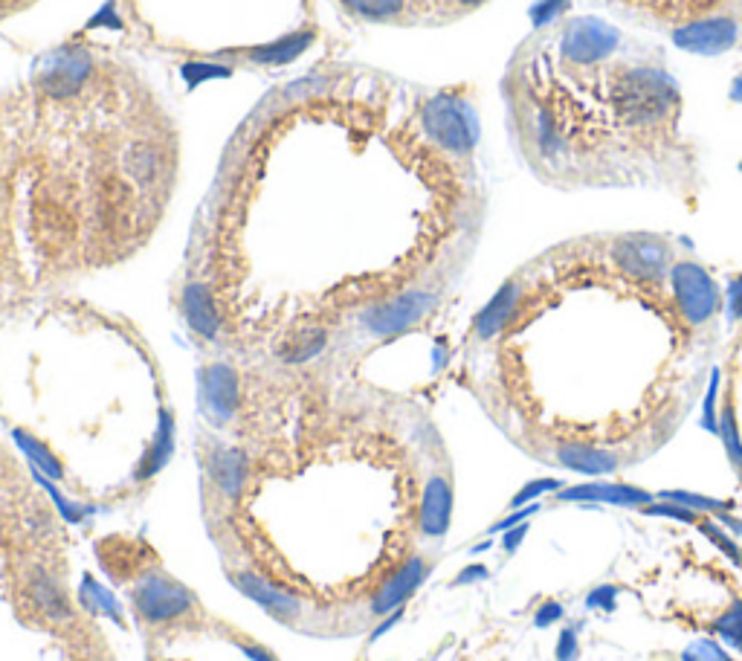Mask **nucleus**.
<instances>
[{
  "label": "nucleus",
  "mask_w": 742,
  "mask_h": 661,
  "mask_svg": "<svg viewBox=\"0 0 742 661\" xmlns=\"http://www.w3.org/2000/svg\"><path fill=\"white\" fill-rule=\"evenodd\" d=\"M36 482H38V485H41V487H44L47 493H50L52 505L59 507L61 520L70 522V525H79V522H85V516L90 514V507H81L79 502H70V500H67L65 493H61L59 487H56V482H52V479H47L44 473H38V471H36Z\"/></svg>",
  "instance_id": "21"
},
{
  "label": "nucleus",
  "mask_w": 742,
  "mask_h": 661,
  "mask_svg": "<svg viewBox=\"0 0 742 661\" xmlns=\"http://www.w3.org/2000/svg\"><path fill=\"white\" fill-rule=\"evenodd\" d=\"M699 531H702V534H705L708 540H711V543L722 551V554H728V558H731V563L742 566V551L736 549L734 540H731V536H728L725 531H722L720 525H716V522L702 520V522H699Z\"/></svg>",
  "instance_id": "25"
},
{
  "label": "nucleus",
  "mask_w": 742,
  "mask_h": 661,
  "mask_svg": "<svg viewBox=\"0 0 742 661\" xmlns=\"http://www.w3.org/2000/svg\"><path fill=\"white\" fill-rule=\"evenodd\" d=\"M588 610H603V612H615L617 606V589L610 586V583H603V586H595L588 592L586 598Z\"/></svg>",
  "instance_id": "27"
},
{
  "label": "nucleus",
  "mask_w": 742,
  "mask_h": 661,
  "mask_svg": "<svg viewBox=\"0 0 742 661\" xmlns=\"http://www.w3.org/2000/svg\"><path fill=\"white\" fill-rule=\"evenodd\" d=\"M487 339L496 397L548 444L667 430L696 389L728 290L687 241L597 233L560 244L502 285Z\"/></svg>",
  "instance_id": "1"
},
{
  "label": "nucleus",
  "mask_w": 742,
  "mask_h": 661,
  "mask_svg": "<svg viewBox=\"0 0 742 661\" xmlns=\"http://www.w3.org/2000/svg\"><path fill=\"white\" fill-rule=\"evenodd\" d=\"M644 514L647 516H667V520H679V522H693V525H699V514L696 511H691V507L684 505H676V502H653V505L644 507Z\"/></svg>",
  "instance_id": "26"
},
{
  "label": "nucleus",
  "mask_w": 742,
  "mask_h": 661,
  "mask_svg": "<svg viewBox=\"0 0 742 661\" xmlns=\"http://www.w3.org/2000/svg\"><path fill=\"white\" fill-rule=\"evenodd\" d=\"M525 534H528V522H522L516 529L505 531V536H502V549H505L507 554H514V551L520 549L522 540H525Z\"/></svg>",
  "instance_id": "33"
},
{
  "label": "nucleus",
  "mask_w": 742,
  "mask_h": 661,
  "mask_svg": "<svg viewBox=\"0 0 742 661\" xmlns=\"http://www.w3.org/2000/svg\"><path fill=\"white\" fill-rule=\"evenodd\" d=\"M537 511H540V505H537V502H534V505L516 507L514 514H511V516H505V520H502V522H496V525H493V529H491V534H499V531H502V534H505V531L516 529V525H522V522H525V520H531V516L537 514Z\"/></svg>",
  "instance_id": "29"
},
{
  "label": "nucleus",
  "mask_w": 742,
  "mask_h": 661,
  "mask_svg": "<svg viewBox=\"0 0 742 661\" xmlns=\"http://www.w3.org/2000/svg\"><path fill=\"white\" fill-rule=\"evenodd\" d=\"M233 583L241 589L244 595L256 601L261 610L270 612L273 618H279V621H296L301 615V603L294 592H285L276 583H270L267 578L256 572H238L233 574Z\"/></svg>",
  "instance_id": "7"
},
{
  "label": "nucleus",
  "mask_w": 742,
  "mask_h": 661,
  "mask_svg": "<svg viewBox=\"0 0 742 661\" xmlns=\"http://www.w3.org/2000/svg\"><path fill=\"white\" fill-rule=\"evenodd\" d=\"M435 305H438V290L412 287V290H404V294L375 305L366 314V325L380 337H392V334H400V331L418 325Z\"/></svg>",
  "instance_id": "5"
},
{
  "label": "nucleus",
  "mask_w": 742,
  "mask_h": 661,
  "mask_svg": "<svg viewBox=\"0 0 742 661\" xmlns=\"http://www.w3.org/2000/svg\"><path fill=\"white\" fill-rule=\"evenodd\" d=\"M713 632L725 641L728 647H734L742 653V601H734L713 621Z\"/></svg>",
  "instance_id": "22"
},
{
  "label": "nucleus",
  "mask_w": 742,
  "mask_h": 661,
  "mask_svg": "<svg viewBox=\"0 0 742 661\" xmlns=\"http://www.w3.org/2000/svg\"><path fill=\"white\" fill-rule=\"evenodd\" d=\"M236 644L250 661H279L270 653V650H267V647H261V644H250V641H236Z\"/></svg>",
  "instance_id": "32"
},
{
  "label": "nucleus",
  "mask_w": 742,
  "mask_h": 661,
  "mask_svg": "<svg viewBox=\"0 0 742 661\" xmlns=\"http://www.w3.org/2000/svg\"><path fill=\"white\" fill-rule=\"evenodd\" d=\"M352 12L372 21H392V18H404L412 12L409 0H343Z\"/></svg>",
  "instance_id": "17"
},
{
  "label": "nucleus",
  "mask_w": 742,
  "mask_h": 661,
  "mask_svg": "<svg viewBox=\"0 0 742 661\" xmlns=\"http://www.w3.org/2000/svg\"><path fill=\"white\" fill-rule=\"evenodd\" d=\"M659 500L664 502H676V505L691 507L696 514H722V511H731V502L722 500H711V496H702V493H691V491H664L659 493Z\"/></svg>",
  "instance_id": "20"
},
{
  "label": "nucleus",
  "mask_w": 742,
  "mask_h": 661,
  "mask_svg": "<svg viewBox=\"0 0 742 661\" xmlns=\"http://www.w3.org/2000/svg\"><path fill=\"white\" fill-rule=\"evenodd\" d=\"M184 314L189 319V325L198 334H204L206 339H215L218 328H221V316L215 308V299L209 294V287L204 285H189L184 290Z\"/></svg>",
  "instance_id": "15"
},
{
  "label": "nucleus",
  "mask_w": 742,
  "mask_h": 661,
  "mask_svg": "<svg viewBox=\"0 0 742 661\" xmlns=\"http://www.w3.org/2000/svg\"><path fill=\"white\" fill-rule=\"evenodd\" d=\"M27 595L32 598L36 610L50 621H70L73 618V606H70V598L65 595L61 583L41 566L27 574Z\"/></svg>",
  "instance_id": "12"
},
{
  "label": "nucleus",
  "mask_w": 742,
  "mask_h": 661,
  "mask_svg": "<svg viewBox=\"0 0 742 661\" xmlns=\"http://www.w3.org/2000/svg\"><path fill=\"white\" fill-rule=\"evenodd\" d=\"M171 456H175V418H171V412L160 410V424H157L155 441H151V447L146 450V456L140 458L137 473H133L137 482L155 479L171 462Z\"/></svg>",
  "instance_id": "14"
},
{
  "label": "nucleus",
  "mask_w": 742,
  "mask_h": 661,
  "mask_svg": "<svg viewBox=\"0 0 742 661\" xmlns=\"http://www.w3.org/2000/svg\"><path fill=\"white\" fill-rule=\"evenodd\" d=\"M560 502H601V505H624V507H647L653 505V493L641 487L621 485V482H588L574 485L557 493Z\"/></svg>",
  "instance_id": "8"
},
{
  "label": "nucleus",
  "mask_w": 742,
  "mask_h": 661,
  "mask_svg": "<svg viewBox=\"0 0 742 661\" xmlns=\"http://www.w3.org/2000/svg\"><path fill=\"white\" fill-rule=\"evenodd\" d=\"M397 621H400V610H395V612H392V615H386V621H383V624L377 627L375 632H372V641H377V639H380L383 632H389L392 627L397 624Z\"/></svg>",
  "instance_id": "34"
},
{
  "label": "nucleus",
  "mask_w": 742,
  "mask_h": 661,
  "mask_svg": "<svg viewBox=\"0 0 742 661\" xmlns=\"http://www.w3.org/2000/svg\"><path fill=\"white\" fill-rule=\"evenodd\" d=\"M557 661H577V655H581V641H577V632H574V627H566V630L560 632L557 639Z\"/></svg>",
  "instance_id": "28"
},
{
  "label": "nucleus",
  "mask_w": 742,
  "mask_h": 661,
  "mask_svg": "<svg viewBox=\"0 0 742 661\" xmlns=\"http://www.w3.org/2000/svg\"><path fill=\"white\" fill-rule=\"evenodd\" d=\"M81 598H85V603H88L90 612H102V615L113 618V621H119V615H122V606H119V601L113 598L111 589H105L102 583L96 581V578H85V586H81Z\"/></svg>",
  "instance_id": "18"
},
{
  "label": "nucleus",
  "mask_w": 742,
  "mask_h": 661,
  "mask_svg": "<svg viewBox=\"0 0 742 661\" xmlns=\"http://www.w3.org/2000/svg\"><path fill=\"white\" fill-rule=\"evenodd\" d=\"M583 7L696 56L742 52V0H581Z\"/></svg>",
  "instance_id": "3"
},
{
  "label": "nucleus",
  "mask_w": 742,
  "mask_h": 661,
  "mask_svg": "<svg viewBox=\"0 0 742 661\" xmlns=\"http://www.w3.org/2000/svg\"><path fill=\"white\" fill-rule=\"evenodd\" d=\"M16 441L23 456L30 458L32 471L44 473V476L52 479V482H61V479H65V464L59 462V456L47 447L44 441L36 438V435L30 433H23V430H16Z\"/></svg>",
  "instance_id": "16"
},
{
  "label": "nucleus",
  "mask_w": 742,
  "mask_h": 661,
  "mask_svg": "<svg viewBox=\"0 0 742 661\" xmlns=\"http://www.w3.org/2000/svg\"><path fill=\"white\" fill-rule=\"evenodd\" d=\"M427 574H429L427 560L424 558L406 560L404 566L397 569L389 581L383 583V586L375 592V598H372V612H375L377 618H383L392 615L395 610H400V606L418 592L421 583L427 581Z\"/></svg>",
  "instance_id": "6"
},
{
  "label": "nucleus",
  "mask_w": 742,
  "mask_h": 661,
  "mask_svg": "<svg viewBox=\"0 0 742 661\" xmlns=\"http://www.w3.org/2000/svg\"><path fill=\"white\" fill-rule=\"evenodd\" d=\"M720 522H725L728 529L734 531V534H742V522H740V520H734V516H728L725 511H722V514H720Z\"/></svg>",
  "instance_id": "35"
},
{
  "label": "nucleus",
  "mask_w": 742,
  "mask_h": 661,
  "mask_svg": "<svg viewBox=\"0 0 742 661\" xmlns=\"http://www.w3.org/2000/svg\"><path fill=\"white\" fill-rule=\"evenodd\" d=\"M209 476H212L215 487L236 502L244 493V482H247V456L236 447H215L209 453Z\"/></svg>",
  "instance_id": "13"
},
{
  "label": "nucleus",
  "mask_w": 742,
  "mask_h": 661,
  "mask_svg": "<svg viewBox=\"0 0 742 661\" xmlns=\"http://www.w3.org/2000/svg\"><path fill=\"white\" fill-rule=\"evenodd\" d=\"M682 661H734L716 641L696 639L682 650Z\"/></svg>",
  "instance_id": "24"
},
{
  "label": "nucleus",
  "mask_w": 742,
  "mask_h": 661,
  "mask_svg": "<svg viewBox=\"0 0 742 661\" xmlns=\"http://www.w3.org/2000/svg\"><path fill=\"white\" fill-rule=\"evenodd\" d=\"M325 346V331L323 328H305L299 331L296 337H290L285 348V361L287 363H305L310 357L323 352Z\"/></svg>",
  "instance_id": "19"
},
{
  "label": "nucleus",
  "mask_w": 742,
  "mask_h": 661,
  "mask_svg": "<svg viewBox=\"0 0 742 661\" xmlns=\"http://www.w3.org/2000/svg\"><path fill=\"white\" fill-rule=\"evenodd\" d=\"M449 520H453V487L444 476H433L421 496L418 525L427 536H444Z\"/></svg>",
  "instance_id": "11"
},
{
  "label": "nucleus",
  "mask_w": 742,
  "mask_h": 661,
  "mask_svg": "<svg viewBox=\"0 0 742 661\" xmlns=\"http://www.w3.org/2000/svg\"><path fill=\"white\" fill-rule=\"evenodd\" d=\"M522 166L560 191L650 189L684 204L705 160L667 50L595 9H560L522 38L502 76Z\"/></svg>",
  "instance_id": "2"
},
{
  "label": "nucleus",
  "mask_w": 742,
  "mask_h": 661,
  "mask_svg": "<svg viewBox=\"0 0 742 661\" xmlns=\"http://www.w3.org/2000/svg\"><path fill=\"white\" fill-rule=\"evenodd\" d=\"M566 615V610H563V603L557 601H545L543 606H540L537 612H534V627H540V630H545V627L557 624L560 618Z\"/></svg>",
  "instance_id": "30"
},
{
  "label": "nucleus",
  "mask_w": 742,
  "mask_h": 661,
  "mask_svg": "<svg viewBox=\"0 0 742 661\" xmlns=\"http://www.w3.org/2000/svg\"><path fill=\"white\" fill-rule=\"evenodd\" d=\"M204 404L206 412L212 415L215 421H229L238 410V375L236 368L224 366V363H215L204 372Z\"/></svg>",
  "instance_id": "9"
},
{
  "label": "nucleus",
  "mask_w": 742,
  "mask_h": 661,
  "mask_svg": "<svg viewBox=\"0 0 742 661\" xmlns=\"http://www.w3.org/2000/svg\"><path fill=\"white\" fill-rule=\"evenodd\" d=\"M491 578V572H487V566H482V563H476V566H467L464 572L456 574V581H453V586H471V583H482Z\"/></svg>",
  "instance_id": "31"
},
{
  "label": "nucleus",
  "mask_w": 742,
  "mask_h": 661,
  "mask_svg": "<svg viewBox=\"0 0 742 661\" xmlns=\"http://www.w3.org/2000/svg\"><path fill=\"white\" fill-rule=\"evenodd\" d=\"M133 610L146 624H171L186 612L195 610V595L184 583L162 572H148L137 586H133Z\"/></svg>",
  "instance_id": "4"
},
{
  "label": "nucleus",
  "mask_w": 742,
  "mask_h": 661,
  "mask_svg": "<svg viewBox=\"0 0 742 661\" xmlns=\"http://www.w3.org/2000/svg\"><path fill=\"white\" fill-rule=\"evenodd\" d=\"M554 458L563 467L574 473H586V476H610L617 471V456L612 450L592 447V444H581V441H563L552 447Z\"/></svg>",
  "instance_id": "10"
},
{
  "label": "nucleus",
  "mask_w": 742,
  "mask_h": 661,
  "mask_svg": "<svg viewBox=\"0 0 742 661\" xmlns=\"http://www.w3.org/2000/svg\"><path fill=\"white\" fill-rule=\"evenodd\" d=\"M560 491H563V482H560V479H537V482H528V485L516 491V496L511 500V507L516 511V507L534 505V500H540L545 493H560Z\"/></svg>",
  "instance_id": "23"
}]
</instances>
